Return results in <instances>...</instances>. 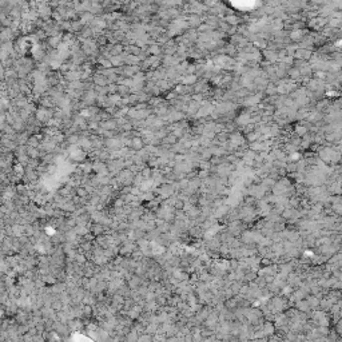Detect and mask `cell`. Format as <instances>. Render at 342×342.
Here are the masks:
<instances>
[{"label": "cell", "instance_id": "6da1fadb", "mask_svg": "<svg viewBox=\"0 0 342 342\" xmlns=\"http://www.w3.org/2000/svg\"><path fill=\"white\" fill-rule=\"evenodd\" d=\"M262 333H263V337H265V340L267 338L269 335H271L275 333V326H274V323L271 321H266L262 323Z\"/></svg>", "mask_w": 342, "mask_h": 342}, {"label": "cell", "instance_id": "7a4b0ae2", "mask_svg": "<svg viewBox=\"0 0 342 342\" xmlns=\"http://www.w3.org/2000/svg\"><path fill=\"white\" fill-rule=\"evenodd\" d=\"M126 283L130 289H138L142 285V277H139V275H136V274H132L126 281Z\"/></svg>", "mask_w": 342, "mask_h": 342}, {"label": "cell", "instance_id": "3957f363", "mask_svg": "<svg viewBox=\"0 0 342 342\" xmlns=\"http://www.w3.org/2000/svg\"><path fill=\"white\" fill-rule=\"evenodd\" d=\"M128 146H130V148H131V150H135V151H138V150L143 148L146 144H144V142H143V139H142V138L134 136V138H131V139H130V143H128Z\"/></svg>", "mask_w": 342, "mask_h": 342}, {"label": "cell", "instance_id": "277c9868", "mask_svg": "<svg viewBox=\"0 0 342 342\" xmlns=\"http://www.w3.org/2000/svg\"><path fill=\"white\" fill-rule=\"evenodd\" d=\"M90 231L94 234L95 237H98V235H102V234H104L106 231H107V227H106L104 225H102V223H94L91 226Z\"/></svg>", "mask_w": 342, "mask_h": 342}, {"label": "cell", "instance_id": "5b68a950", "mask_svg": "<svg viewBox=\"0 0 342 342\" xmlns=\"http://www.w3.org/2000/svg\"><path fill=\"white\" fill-rule=\"evenodd\" d=\"M295 303V309L298 310V312H303V313H309L310 310V306H309V303H308V301L306 299H301V301H297V302H294Z\"/></svg>", "mask_w": 342, "mask_h": 342}, {"label": "cell", "instance_id": "8992f818", "mask_svg": "<svg viewBox=\"0 0 342 342\" xmlns=\"http://www.w3.org/2000/svg\"><path fill=\"white\" fill-rule=\"evenodd\" d=\"M305 299L308 301V303H309V306H310V309H312V310H313V309H318L319 298H317V297L313 295V294H308Z\"/></svg>", "mask_w": 342, "mask_h": 342}, {"label": "cell", "instance_id": "52a82bcc", "mask_svg": "<svg viewBox=\"0 0 342 342\" xmlns=\"http://www.w3.org/2000/svg\"><path fill=\"white\" fill-rule=\"evenodd\" d=\"M138 71H139V67H136V66H126L123 68V74L126 76H134V75H136Z\"/></svg>", "mask_w": 342, "mask_h": 342}, {"label": "cell", "instance_id": "ba28073f", "mask_svg": "<svg viewBox=\"0 0 342 342\" xmlns=\"http://www.w3.org/2000/svg\"><path fill=\"white\" fill-rule=\"evenodd\" d=\"M223 305H225L226 309L233 310V309H235V308L238 306V302H237V299H235V297H231V298L225 299V301H223Z\"/></svg>", "mask_w": 342, "mask_h": 342}, {"label": "cell", "instance_id": "9c48e42d", "mask_svg": "<svg viewBox=\"0 0 342 342\" xmlns=\"http://www.w3.org/2000/svg\"><path fill=\"white\" fill-rule=\"evenodd\" d=\"M82 168V171L84 172V174H90V172L92 171V162L90 161H86V162H82L80 163V166H79Z\"/></svg>", "mask_w": 342, "mask_h": 342}, {"label": "cell", "instance_id": "30bf717a", "mask_svg": "<svg viewBox=\"0 0 342 342\" xmlns=\"http://www.w3.org/2000/svg\"><path fill=\"white\" fill-rule=\"evenodd\" d=\"M116 121H108V122H103L102 123V127L104 128V130H115L116 128Z\"/></svg>", "mask_w": 342, "mask_h": 342}, {"label": "cell", "instance_id": "8fae6325", "mask_svg": "<svg viewBox=\"0 0 342 342\" xmlns=\"http://www.w3.org/2000/svg\"><path fill=\"white\" fill-rule=\"evenodd\" d=\"M140 174H142V176H143L144 179H150L151 175H153V168L148 167V166H146L144 168H142V170H140Z\"/></svg>", "mask_w": 342, "mask_h": 342}, {"label": "cell", "instance_id": "7c38bea8", "mask_svg": "<svg viewBox=\"0 0 342 342\" xmlns=\"http://www.w3.org/2000/svg\"><path fill=\"white\" fill-rule=\"evenodd\" d=\"M293 290H294V287H293V286H290V285H287V283H286V285L283 286V287H282V289H281V290H279V291H281V294H282V295H285V297H289V295H290L291 293H293Z\"/></svg>", "mask_w": 342, "mask_h": 342}, {"label": "cell", "instance_id": "4fadbf2b", "mask_svg": "<svg viewBox=\"0 0 342 342\" xmlns=\"http://www.w3.org/2000/svg\"><path fill=\"white\" fill-rule=\"evenodd\" d=\"M250 119H251L250 115L246 114V115H241V116L237 119V122H238L239 124H242V126H246L247 123H250Z\"/></svg>", "mask_w": 342, "mask_h": 342}, {"label": "cell", "instance_id": "5bb4252c", "mask_svg": "<svg viewBox=\"0 0 342 342\" xmlns=\"http://www.w3.org/2000/svg\"><path fill=\"white\" fill-rule=\"evenodd\" d=\"M198 166H199V168H201V170H210L212 164L210 163V161H206V159H203V161L199 163Z\"/></svg>", "mask_w": 342, "mask_h": 342}, {"label": "cell", "instance_id": "9a60e30c", "mask_svg": "<svg viewBox=\"0 0 342 342\" xmlns=\"http://www.w3.org/2000/svg\"><path fill=\"white\" fill-rule=\"evenodd\" d=\"M295 134L298 135L299 138H301V136H303V135L308 134V128L303 127V126H298V127L295 128Z\"/></svg>", "mask_w": 342, "mask_h": 342}, {"label": "cell", "instance_id": "2e32d148", "mask_svg": "<svg viewBox=\"0 0 342 342\" xmlns=\"http://www.w3.org/2000/svg\"><path fill=\"white\" fill-rule=\"evenodd\" d=\"M182 80H183V83H185V84H187V86H190V84H193V83L197 82V76H195V75H189L187 78L182 79Z\"/></svg>", "mask_w": 342, "mask_h": 342}, {"label": "cell", "instance_id": "e0dca14e", "mask_svg": "<svg viewBox=\"0 0 342 342\" xmlns=\"http://www.w3.org/2000/svg\"><path fill=\"white\" fill-rule=\"evenodd\" d=\"M208 175H211L208 170H199V171L197 172V176H198L199 179H205V178H207Z\"/></svg>", "mask_w": 342, "mask_h": 342}, {"label": "cell", "instance_id": "ac0fdd59", "mask_svg": "<svg viewBox=\"0 0 342 342\" xmlns=\"http://www.w3.org/2000/svg\"><path fill=\"white\" fill-rule=\"evenodd\" d=\"M265 56L267 57V59H269L270 62L277 60V57H278V55L275 54V52H273V51H266V52H265Z\"/></svg>", "mask_w": 342, "mask_h": 342}, {"label": "cell", "instance_id": "d6986e66", "mask_svg": "<svg viewBox=\"0 0 342 342\" xmlns=\"http://www.w3.org/2000/svg\"><path fill=\"white\" fill-rule=\"evenodd\" d=\"M178 185H179V189H180V191H182V190H185L186 187H187V185H189V179H187V178L180 179V180H178Z\"/></svg>", "mask_w": 342, "mask_h": 342}, {"label": "cell", "instance_id": "ffe728a7", "mask_svg": "<svg viewBox=\"0 0 342 342\" xmlns=\"http://www.w3.org/2000/svg\"><path fill=\"white\" fill-rule=\"evenodd\" d=\"M148 51H150V54H153V55H158V54H159V51H161V50H159V47H158V46H151Z\"/></svg>", "mask_w": 342, "mask_h": 342}]
</instances>
